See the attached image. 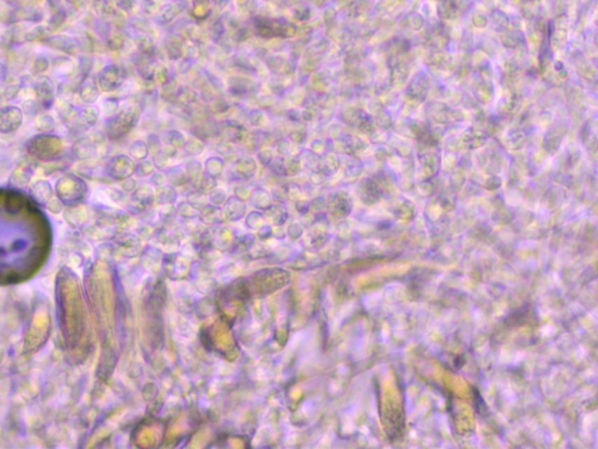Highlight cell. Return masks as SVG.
<instances>
[{"mask_svg":"<svg viewBox=\"0 0 598 449\" xmlns=\"http://www.w3.org/2000/svg\"><path fill=\"white\" fill-rule=\"evenodd\" d=\"M62 140L59 137L39 135L27 143V152L42 161H50L62 152Z\"/></svg>","mask_w":598,"mask_h":449,"instance_id":"1","label":"cell"},{"mask_svg":"<svg viewBox=\"0 0 598 449\" xmlns=\"http://www.w3.org/2000/svg\"><path fill=\"white\" fill-rule=\"evenodd\" d=\"M136 108H128L119 112L110 119L107 124V133L111 140H118L125 136L130 130L136 124L138 115L136 116Z\"/></svg>","mask_w":598,"mask_h":449,"instance_id":"2","label":"cell"},{"mask_svg":"<svg viewBox=\"0 0 598 449\" xmlns=\"http://www.w3.org/2000/svg\"><path fill=\"white\" fill-rule=\"evenodd\" d=\"M124 82V74L122 69L116 66L105 67L97 77V83L102 91H111L122 86Z\"/></svg>","mask_w":598,"mask_h":449,"instance_id":"3","label":"cell"},{"mask_svg":"<svg viewBox=\"0 0 598 449\" xmlns=\"http://www.w3.org/2000/svg\"><path fill=\"white\" fill-rule=\"evenodd\" d=\"M22 123V112L15 107L0 109V133H13Z\"/></svg>","mask_w":598,"mask_h":449,"instance_id":"4","label":"cell"},{"mask_svg":"<svg viewBox=\"0 0 598 449\" xmlns=\"http://www.w3.org/2000/svg\"><path fill=\"white\" fill-rule=\"evenodd\" d=\"M36 95L43 102H50L54 98V84L48 77H41L36 82Z\"/></svg>","mask_w":598,"mask_h":449,"instance_id":"5","label":"cell"},{"mask_svg":"<svg viewBox=\"0 0 598 449\" xmlns=\"http://www.w3.org/2000/svg\"><path fill=\"white\" fill-rule=\"evenodd\" d=\"M81 96L83 98V101L88 102V103H94L97 100V86H96L95 81L90 79V77L84 81V83L82 84Z\"/></svg>","mask_w":598,"mask_h":449,"instance_id":"6","label":"cell"},{"mask_svg":"<svg viewBox=\"0 0 598 449\" xmlns=\"http://www.w3.org/2000/svg\"><path fill=\"white\" fill-rule=\"evenodd\" d=\"M130 154H132L135 159H145L149 154V147L147 144L144 142H135L130 147Z\"/></svg>","mask_w":598,"mask_h":449,"instance_id":"7","label":"cell"},{"mask_svg":"<svg viewBox=\"0 0 598 449\" xmlns=\"http://www.w3.org/2000/svg\"><path fill=\"white\" fill-rule=\"evenodd\" d=\"M259 159L263 164L268 165L273 161V152L270 149H263L259 152Z\"/></svg>","mask_w":598,"mask_h":449,"instance_id":"8","label":"cell"},{"mask_svg":"<svg viewBox=\"0 0 598 449\" xmlns=\"http://www.w3.org/2000/svg\"><path fill=\"white\" fill-rule=\"evenodd\" d=\"M280 145H283V147L277 145V151H278V154L280 156H287V154H290V143L287 140H283L282 142H280Z\"/></svg>","mask_w":598,"mask_h":449,"instance_id":"9","label":"cell"}]
</instances>
